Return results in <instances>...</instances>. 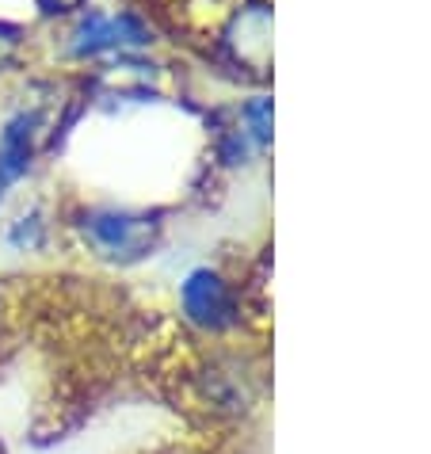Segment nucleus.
Instances as JSON below:
<instances>
[{
	"instance_id": "obj_1",
	"label": "nucleus",
	"mask_w": 431,
	"mask_h": 454,
	"mask_svg": "<svg viewBox=\"0 0 431 454\" xmlns=\"http://www.w3.org/2000/svg\"><path fill=\"white\" fill-rule=\"evenodd\" d=\"M81 233H84V241L96 256L115 260V263H134V260L149 256V248L157 245L161 222L153 218V214L104 207V210L84 214Z\"/></svg>"
},
{
	"instance_id": "obj_2",
	"label": "nucleus",
	"mask_w": 431,
	"mask_h": 454,
	"mask_svg": "<svg viewBox=\"0 0 431 454\" xmlns=\"http://www.w3.org/2000/svg\"><path fill=\"white\" fill-rule=\"evenodd\" d=\"M149 46V27L134 12H88L77 20L69 35V50L77 58H96V54H126V50Z\"/></svg>"
},
{
	"instance_id": "obj_3",
	"label": "nucleus",
	"mask_w": 431,
	"mask_h": 454,
	"mask_svg": "<svg viewBox=\"0 0 431 454\" xmlns=\"http://www.w3.org/2000/svg\"><path fill=\"white\" fill-rule=\"evenodd\" d=\"M180 309L195 329L225 333L237 321V294L214 268H195L180 283Z\"/></svg>"
},
{
	"instance_id": "obj_4",
	"label": "nucleus",
	"mask_w": 431,
	"mask_h": 454,
	"mask_svg": "<svg viewBox=\"0 0 431 454\" xmlns=\"http://www.w3.org/2000/svg\"><path fill=\"white\" fill-rule=\"evenodd\" d=\"M222 46L230 50V58L245 69H263L268 66V54H271V12L263 0H252L237 12L225 27V39Z\"/></svg>"
},
{
	"instance_id": "obj_5",
	"label": "nucleus",
	"mask_w": 431,
	"mask_h": 454,
	"mask_svg": "<svg viewBox=\"0 0 431 454\" xmlns=\"http://www.w3.org/2000/svg\"><path fill=\"white\" fill-rule=\"evenodd\" d=\"M39 126L43 119L35 111H20L4 122V130H0V195L31 168L35 145H39Z\"/></svg>"
},
{
	"instance_id": "obj_6",
	"label": "nucleus",
	"mask_w": 431,
	"mask_h": 454,
	"mask_svg": "<svg viewBox=\"0 0 431 454\" xmlns=\"http://www.w3.org/2000/svg\"><path fill=\"white\" fill-rule=\"evenodd\" d=\"M43 233H46L43 214H39V210H31V214H23V218L8 230V245H12V248H20V252L39 248V245H43Z\"/></svg>"
},
{
	"instance_id": "obj_7",
	"label": "nucleus",
	"mask_w": 431,
	"mask_h": 454,
	"mask_svg": "<svg viewBox=\"0 0 431 454\" xmlns=\"http://www.w3.org/2000/svg\"><path fill=\"white\" fill-rule=\"evenodd\" d=\"M16 46H20V27H8V23H0V66L12 61Z\"/></svg>"
},
{
	"instance_id": "obj_8",
	"label": "nucleus",
	"mask_w": 431,
	"mask_h": 454,
	"mask_svg": "<svg viewBox=\"0 0 431 454\" xmlns=\"http://www.w3.org/2000/svg\"><path fill=\"white\" fill-rule=\"evenodd\" d=\"M39 8L54 16V12H77V8H84V0H39Z\"/></svg>"
}]
</instances>
